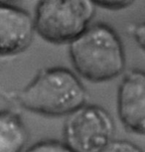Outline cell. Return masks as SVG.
Returning <instances> with one entry per match:
<instances>
[{"mask_svg":"<svg viewBox=\"0 0 145 152\" xmlns=\"http://www.w3.org/2000/svg\"><path fill=\"white\" fill-rule=\"evenodd\" d=\"M11 96L24 110L49 117H67L87 102V91L79 76L65 67L41 69Z\"/></svg>","mask_w":145,"mask_h":152,"instance_id":"cell-1","label":"cell"},{"mask_svg":"<svg viewBox=\"0 0 145 152\" xmlns=\"http://www.w3.org/2000/svg\"><path fill=\"white\" fill-rule=\"evenodd\" d=\"M69 56L78 76L92 83L116 79L126 67V55L120 36L103 22L90 25L69 45Z\"/></svg>","mask_w":145,"mask_h":152,"instance_id":"cell-2","label":"cell"},{"mask_svg":"<svg viewBox=\"0 0 145 152\" xmlns=\"http://www.w3.org/2000/svg\"><path fill=\"white\" fill-rule=\"evenodd\" d=\"M96 5L90 0H43L35 9L36 32L55 45L72 44L90 26Z\"/></svg>","mask_w":145,"mask_h":152,"instance_id":"cell-3","label":"cell"},{"mask_svg":"<svg viewBox=\"0 0 145 152\" xmlns=\"http://www.w3.org/2000/svg\"><path fill=\"white\" fill-rule=\"evenodd\" d=\"M115 124L106 108L85 104L66 117L63 141L74 152H101L113 140Z\"/></svg>","mask_w":145,"mask_h":152,"instance_id":"cell-4","label":"cell"},{"mask_svg":"<svg viewBox=\"0 0 145 152\" xmlns=\"http://www.w3.org/2000/svg\"><path fill=\"white\" fill-rule=\"evenodd\" d=\"M116 110L121 124L131 133L145 135V71L131 69L118 86Z\"/></svg>","mask_w":145,"mask_h":152,"instance_id":"cell-5","label":"cell"},{"mask_svg":"<svg viewBox=\"0 0 145 152\" xmlns=\"http://www.w3.org/2000/svg\"><path fill=\"white\" fill-rule=\"evenodd\" d=\"M35 20L23 8L10 2L0 3V53L11 57L24 52L33 42Z\"/></svg>","mask_w":145,"mask_h":152,"instance_id":"cell-6","label":"cell"},{"mask_svg":"<svg viewBox=\"0 0 145 152\" xmlns=\"http://www.w3.org/2000/svg\"><path fill=\"white\" fill-rule=\"evenodd\" d=\"M28 131L21 116L11 110L0 113V152H24Z\"/></svg>","mask_w":145,"mask_h":152,"instance_id":"cell-7","label":"cell"},{"mask_svg":"<svg viewBox=\"0 0 145 152\" xmlns=\"http://www.w3.org/2000/svg\"><path fill=\"white\" fill-rule=\"evenodd\" d=\"M24 152H74L64 141L46 139L36 142Z\"/></svg>","mask_w":145,"mask_h":152,"instance_id":"cell-8","label":"cell"},{"mask_svg":"<svg viewBox=\"0 0 145 152\" xmlns=\"http://www.w3.org/2000/svg\"><path fill=\"white\" fill-rule=\"evenodd\" d=\"M101 152H144L143 149L132 141L125 139H113Z\"/></svg>","mask_w":145,"mask_h":152,"instance_id":"cell-9","label":"cell"},{"mask_svg":"<svg viewBox=\"0 0 145 152\" xmlns=\"http://www.w3.org/2000/svg\"><path fill=\"white\" fill-rule=\"evenodd\" d=\"M129 33L138 47L145 53V21L131 25L129 27Z\"/></svg>","mask_w":145,"mask_h":152,"instance_id":"cell-10","label":"cell"},{"mask_svg":"<svg viewBox=\"0 0 145 152\" xmlns=\"http://www.w3.org/2000/svg\"><path fill=\"white\" fill-rule=\"evenodd\" d=\"M96 7L110 11H118L126 9L133 4V1H123V0H103V1H95Z\"/></svg>","mask_w":145,"mask_h":152,"instance_id":"cell-11","label":"cell"}]
</instances>
